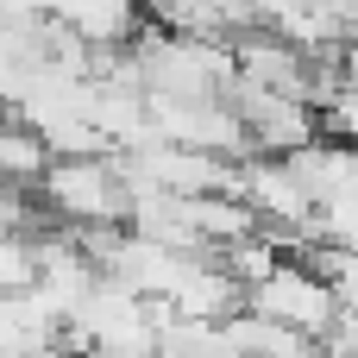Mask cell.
Masks as SVG:
<instances>
[{
	"label": "cell",
	"instance_id": "6da1fadb",
	"mask_svg": "<svg viewBox=\"0 0 358 358\" xmlns=\"http://www.w3.org/2000/svg\"><path fill=\"white\" fill-rule=\"evenodd\" d=\"M38 208L82 233V227H126L132 214V182L120 151H88V157H50L38 176Z\"/></svg>",
	"mask_w": 358,
	"mask_h": 358
},
{
	"label": "cell",
	"instance_id": "7a4b0ae2",
	"mask_svg": "<svg viewBox=\"0 0 358 358\" xmlns=\"http://www.w3.org/2000/svg\"><path fill=\"white\" fill-rule=\"evenodd\" d=\"M245 308L277 321V327H289V334H302V340H327V327L340 315V289H334V277L315 258H289L283 252L264 277L245 283Z\"/></svg>",
	"mask_w": 358,
	"mask_h": 358
},
{
	"label": "cell",
	"instance_id": "3957f363",
	"mask_svg": "<svg viewBox=\"0 0 358 358\" xmlns=\"http://www.w3.org/2000/svg\"><path fill=\"white\" fill-rule=\"evenodd\" d=\"M233 113H239V126H245L252 157H289L296 145H308V138L321 132V113H315L302 94L258 88V82H233Z\"/></svg>",
	"mask_w": 358,
	"mask_h": 358
},
{
	"label": "cell",
	"instance_id": "277c9868",
	"mask_svg": "<svg viewBox=\"0 0 358 358\" xmlns=\"http://www.w3.org/2000/svg\"><path fill=\"white\" fill-rule=\"evenodd\" d=\"M315 245L358 252V170L346 176V189H340L334 201H321V214H315Z\"/></svg>",
	"mask_w": 358,
	"mask_h": 358
}]
</instances>
